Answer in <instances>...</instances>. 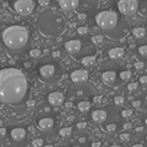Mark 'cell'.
<instances>
[{
  "label": "cell",
  "instance_id": "6da1fadb",
  "mask_svg": "<svg viewBox=\"0 0 147 147\" xmlns=\"http://www.w3.org/2000/svg\"><path fill=\"white\" fill-rule=\"evenodd\" d=\"M31 95L29 83L24 73L17 68L0 70V103L10 107H22Z\"/></svg>",
  "mask_w": 147,
  "mask_h": 147
},
{
  "label": "cell",
  "instance_id": "7a4b0ae2",
  "mask_svg": "<svg viewBox=\"0 0 147 147\" xmlns=\"http://www.w3.org/2000/svg\"><path fill=\"white\" fill-rule=\"evenodd\" d=\"M95 20L102 33L113 40L126 38L132 30L131 22L127 16L118 9H103L96 15Z\"/></svg>",
  "mask_w": 147,
  "mask_h": 147
},
{
  "label": "cell",
  "instance_id": "3957f363",
  "mask_svg": "<svg viewBox=\"0 0 147 147\" xmlns=\"http://www.w3.org/2000/svg\"><path fill=\"white\" fill-rule=\"evenodd\" d=\"M2 41L6 53L13 58H20L30 51L32 41L28 29L21 25H10L2 33Z\"/></svg>",
  "mask_w": 147,
  "mask_h": 147
},
{
  "label": "cell",
  "instance_id": "277c9868",
  "mask_svg": "<svg viewBox=\"0 0 147 147\" xmlns=\"http://www.w3.org/2000/svg\"><path fill=\"white\" fill-rule=\"evenodd\" d=\"M101 80L111 88H120L132 78V72L127 63L121 59L104 60L99 69Z\"/></svg>",
  "mask_w": 147,
  "mask_h": 147
},
{
  "label": "cell",
  "instance_id": "5b68a950",
  "mask_svg": "<svg viewBox=\"0 0 147 147\" xmlns=\"http://www.w3.org/2000/svg\"><path fill=\"white\" fill-rule=\"evenodd\" d=\"M36 26L38 32L43 37L56 39L65 32L67 22L65 16L61 12L47 9L39 14Z\"/></svg>",
  "mask_w": 147,
  "mask_h": 147
},
{
  "label": "cell",
  "instance_id": "8992f818",
  "mask_svg": "<svg viewBox=\"0 0 147 147\" xmlns=\"http://www.w3.org/2000/svg\"><path fill=\"white\" fill-rule=\"evenodd\" d=\"M34 68L39 80L47 85L59 83L65 74L64 64L53 55L41 57L36 62Z\"/></svg>",
  "mask_w": 147,
  "mask_h": 147
},
{
  "label": "cell",
  "instance_id": "52a82bcc",
  "mask_svg": "<svg viewBox=\"0 0 147 147\" xmlns=\"http://www.w3.org/2000/svg\"><path fill=\"white\" fill-rule=\"evenodd\" d=\"M34 121L36 127L46 134L55 131L61 123V115L58 111L54 110L48 102L40 103L34 110Z\"/></svg>",
  "mask_w": 147,
  "mask_h": 147
},
{
  "label": "cell",
  "instance_id": "ba28073f",
  "mask_svg": "<svg viewBox=\"0 0 147 147\" xmlns=\"http://www.w3.org/2000/svg\"><path fill=\"white\" fill-rule=\"evenodd\" d=\"M65 48L69 55L76 61L81 60L89 56H96L97 53L96 45L87 34H78L65 43Z\"/></svg>",
  "mask_w": 147,
  "mask_h": 147
},
{
  "label": "cell",
  "instance_id": "9c48e42d",
  "mask_svg": "<svg viewBox=\"0 0 147 147\" xmlns=\"http://www.w3.org/2000/svg\"><path fill=\"white\" fill-rule=\"evenodd\" d=\"M5 134L0 139L5 146L22 147L29 145L30 134L27 127L20 123H10L5 127Z\"/></svg>",
  "mask_w": 147,
  "mask_h": 147
},
{
  "label": "cell",
  "instance_id": "30bf717a",
  "mask_svg": "<svg viewBox=\"0 0 147 147\" xmlns=\"http://www.w3.org/2000/svg\"><path fill=\"white\" fill-rule=\"evenodd\" d=\"M96 88L87 81L81 83H73L66 92V98L73 104H77L80 101H91L96 95Z\"/></svg>",
  "mask_w": 147,
  "mask_h": 147
},
{
  "label": "cell",
  "instance_id": "8fae6325",
  "mask_svg": "<svg viewBox=\"0 0 147 147\" xmlns=\"http://www.w3.org/2000/svg\"><path fill=\"white\" fill-rule=\"evenodd\" d=\"M92 121L98 124L100 127L109 122L117 121L118 120V110L115 106L108 105L103 108L95 109L91 113Z\"/></svg>",
  "mask_w": 147,
  "mask_h": 147
},
{
  "label": "cell",
  "instance_id": "7c38bea8",
  "mask_svg": "<svg viewBox=\"0 0 147 147\" xmlns=\"http://www.w3.org/2000/svg\"><path fill=\"white\" fill-rule=\"evenodd\" d=\"M9 9L22 16H28L34 9L36 0H5Z\"/></svg>",
  "mask_w": 147,
  "mask_h": 147
},
{
  "label": "cell",
  "instance_id": "4fadbf2b",
  "mask_svg": "<svg viewBox=\"0 0 147 147\" xmlns=\"http://www.w3.org/2000/svg\"><path fill=\"white\" fill-rule=\"evenodd\" d=\"M92 137V134L85 128H77L68 137V142L72 146H84L90 145Z\"/></svg>",
  "mask_w": 147,
  "mask_h": 147
},
{
  "label": "cell",
  "instance_id": "5bb4252c",
  "mask_svg": "<svg viewBox=\"0 0 147 147\" xmlns=\"http://www.w3.org/2000/svg\"><path fill=\"white\" fill-rule=\"evenodd\" d=\"M100 6V0H79L75 12L82 16H90L95 14Z\"/></svg>",
  "mask_w": 147,
  "mask_h": 147
},
{
  "label": "cell",
  "instance_id": "9a60e30c",
  "mask_svg": "<svg viewBox=\"0 0 147 147\" xmlns=\"http://www.w3.org/2000/svg\"><path fill=\"white\" fill-rule=\"evenodd\" d=\"M118 10L126 16L134 15L138 10L137 0H119L117 3Z\"/></svg>",
  "mask_w": 147,
  "mask_h": 147
},
{
  "label": "cell",
  "instance_id": "2e32d148",
  "mask_svg": "<svg viewBox=\"0 0 147 147\" xmlns=\"http://www.w3.org/2000/svg\"><path fill=\"white\" fill-rule=\"evenodd\" d=\"M134 47L136 53L140 58L147 59V35L142 39L136 40Z\"/></svg>",
  "mask_w": 147,
  "mask_h": 147
},
{
  "label": "cell",
  "instance_id": "e0dca14e",
  "mask_svg": "<svg viewBox=\"0 0 147 147\" xmlns=\"http://www.w3.org/2000/svg\"><path fill=\"white\" fill-rule=\"evenodd\" d=\"M47 102L54 108L59 107L64 103L65 96L59 91H53L47 96Z\"/></svg>",
  "mask_w": 147,
  "mask_h": 147
},
{
  "label": "cell",
  "instance_id": "ac0fdd59",
  "mask_svg": "<svg viewBox=\"0 0 147 147\" xmlns=\"http://www.w3.org/2000/svg\"><path fill=\"white\" fill-rule=\"evenodd\" d=\"M71 80L73 83H81V82H85L88 80L89 74L87 71L83 70V69H78L75 70L71 73Z\"/></svg>",
  "mask_w": 147,
  "mask_h": 147
},
{
  "label": "cell",
  "instance_id": "d6986e66",
  "mask_svg": "<svg viewBox=\"0 0 147 147\" xmlns=\"http://www.w3.org/2000/svg\"><path fill=\"white\" fill-rule=\"evenodd\" d=\"M134 146H147V133H137L132 138Z\"/></svg>",
  "mask_w": 147,
  "mask_h": 147
},
{
  "label": "cell",
  "instance_id": "ffe728a7",
  "mask_svg": "<svg viewBox=\"0 0 147 147\" xmlns=\"http://www.w3.org/2000/svg\"><path fill=\"white\" fill-rule=\"evenodd\" d=\"M79 0H59L60 8L65 11H75Z\"/></svg>",
  "mask_w": 147,
  "mask_h": 147
},
{
  "label": "cell",
  "instance_id": "44dd1931",
  "mask_svg": "<svg viewBox=\"0 0 147 147\" xmlns=\"http://www.w3.org/2000/svg\"><path fill=\"white\" fill-rule=\"evenodd\" d=\"M101 127L107 134H115L119 129V123L117 121L109 122V123H107L105 125L101 126Z\"/></svg>",
  "mask_w": 147,
  "mask_h": 147
},
{
  "label": "cell",
  "instance_id": "7402d4cb",
  "mask_svg": "<svg viewBox=\"0 0 147 147\" xmlns=\"http://www.w3.org/2000/svg\"><path fill=\"white\" fill-rule=\"evenodd\" d=\"M125 54V51L122 47H114L109 51V57L110 59H121Z\"/></svg>",
  "mask_w": 147,
  "mask_h": 147
},
{
  "label": "cell",
  "instance_id": "603a6c76",
  "mask_svg": "<svg viewBox=\"0 0 147 147\" xmlns=\"http://www.w3.org/2000/svg\"><path fill=\"white\" fill-rule=\"evenodd\" d=\"M76 106L81 113H87L91 108V101L90 100L80 101L76 104Z\"/></svg>",
  "mask_w": 147,
  "mask_h": 147
},
{
  "label": "cell",
  "instance_id": "cb8c5ba5",
  "mask_svg": "<svg viewBox=\"0 0 147 147\" xmlns=\"http://www.w3.org/2000/svg\"><path fill=\"white\" fill-rule=\"evenodd\" d=\"M138 10L137 12L144 17H147V0H137Z\"/></svg>",
  "mask_w": 147,
  "mask_h": 147
},
{
  "label": "cell",
  "instance_id": "d4e9b609",
  "mask_svg": "<svg viewBox=\"0 0 147 147\" xmlns=\"http://www.w3.org/2000/svg\"><path fill=\"white\" fill-rule=\"evenodd\" d=\"M132 32H133V35L136 38V40L142 39L147 35L146 29L144 28H141V27H136V28H133Z\"/></svg>",
  "mask_w": 147,
  "mask_h": 147
},
{
  "label": "cell",
  "instance_id": "484cf974",
  "mask_svg": "<svg viewBox=\"0 0 147 147\" xmlns=\"http://www.w3.org/2000/svg\"><path fill=\"white\" fill-rule=\"evenodd\" d=\"M83 66L86 67V68H90L91 66H93L96 63V56H89L86 57L84 59H83L80 62Z\"/></svg>",
  "mask_w": 147,
  "mask_h": 147
},
{
  "label": "cell",
  "instance_id": "4316f807",
  "mask_svg": "<svg viewBox=\"0 0 147 147\" xmlns=\"http://www.w3.org/2000/svg\"><path fill=\"white\" fill-rule=\"evenodd\" d=\"M71 132L72 131H71V128H69V127H64V128H61L59 130V134H60V136H62L64 138H68L71 135Z\"/></svg>",
  "mask_w": 147,
  "mask_h": 147
},
{
  "label": "cell",
  "instance_id": "83f0119b",
  "mask_svg": "<svg viewBox=\"0 0 147 147\" xmlns=\"http://www.w3.org/2000/svg\"><path fill=\"white\" fill-rule=\"evenodd\" d=\"M125 102V98L123 96H118L116 97H115L114 99V103L115 106H121Z\"/></svg>",
  "mask_w": 147,
  "mask_h": 147
},
{
  "label": "cell",
  "instance_id": "f1b7e54d",
  "mask_svg": "<svg viewBox=\"0 0 147 147\" xmlns=\"http://www.w3.org/2000/svg\"><path fill=\"white\" fill-rule=\"evenodd\" d=\"M31 145L34 147L42 146L44 145V141H43V140H42V139H35V140H32Z\"/></svg>",
  "mask_w": 147,
  "mask_h": 147
},
{
  "label": "cell",
  "instance_id": "f546056e",
  "mask_svg": "<svg viewBox=\"0 0 147 147\" xmlns=\"http://www.w3.org/2000/svg\"><path fill=\"white\" fill-rule=\"evenodd\" d=\"M78 34L85 35V34H88L89 29L86 27H80V28H78Z\"/></svg>",
  "mask_w": 147,
  "mask_h": 147
},
{
  "label": "cell",
  "instance_id": "4dcf8cb0",
  "mask_svg": "<svg viewBox=\"0 0 147 147\" xmlns=\"http://www.w3.org/2000/svg\"><path fill=\"white\" fill-rule=\"evenodd\" d=\"M121 116L123 118H128V117H130L133 115V111L130 110V109H125V110H123L121 112Z\"/></svg>",
  "mask_w": 147,
  "mask_h": 147
},
{
  "label": "cell",
  "instance_id": "1f68e13d",
  "mask_svg": "<svg viewBox=\"0 0 147 147\" xmlns=\"http://www.w3.org/2000/svg\"><path fill=\"white\" fill-rule=\"evenodd\" d=\"M92 39V40H93V42L96 44V45H98V44H100L102 41V37L101 36V35H96V36H94V37H92L91 38Z\"/></svg>",
  "mask_w": 147,
  "mask_h": 147
},
{
  "label": "cell",
  "instance_id": "d6a6232c",
  "mask_svg": "<svg viewBox=\"0 0 147 147\" xmlns=\"http://www.w3.org/2000/svg\"><path fill=\"white\" fill-rule=\"evenodd\" d=\"M144 66H145V64L142 61H138L134 64V67L137 70H142L144 68Z\"/></svg>",
  "mask_w": 147,
  "mask_h": 147
},
{
  "label": "cell",
  "instance_id": "836d02e7",
  "mask_svg": "<svg viewBox=\"0 0 147 147\" xmlns=\"http://www.w3.org/2000/svg\"><path fill=\"white\" fill-rule=\"evenodd\" d=\"M119 138L121 139V140L126 141V140H128V139L130 138V135L129 134H121Z\"/></svg>",
  "mask_w": 147,
  "mask_h": 147
},
{
  "label": "cell",
  "instance_id": "e575fe53",
  "mask_svg": "<svg viewBox=\"0 0 147 147\" xmlns=\"http://www.w3.org/2000/svg\"><path fill=\"white\" fill-rule=\"evenodd\" d=\"M30 55H31V57H33V58H36V57H38L39 55H40V51L39 50H37V49H34V50H31L30 51Z\"/></svg>",
  "mask_w": 147,
  "mask_h": 147
},
{
  "label": "cell",
  "instance_id": "d590c367",
  "mask_svg": "<svg viewBox=\"0 0 147 147\" xmlns=\"http://www.w3.org/2000/svg\"><path fill=\"white\" fill-rule=\"evenodd\" d=\"M137 88H138V84H136V83L130 84H128V86H127V89H128L129 90H131V91L135 90Z\"/></svg>",
  "mask_w": 147,
  "mask_h": 147
},
{
  "label": "cell",
  "instance_id": "8d00e7d4",
  "mask_svg": "<svg viewBox=\"0 0 147 147\" xmlns=\"http://www.w3.org/2000/svg\"><path fill=\"white\" fill-rule=\"evenodd\" d=\"M132 105H133L134 108H139L140 106H141V101H140V100L134 101V102H132Z\"/></svg>",
  "mask_w": 147,
  "mask_h": 147
},
{
  "label": "cell",
  "instance_id": "74e56055",
  "mask_svg": "<svg viewBox=\"0 0 147 147\" xmlns=\"http://www.w3.org/2000/svg\"><path fill=\"white\" fill-rule=\"evenodd\" d=\"M140 82L142 84H147V76H142L140 78Z\"/></svg>",
  "mask_w": 147,
  "mask_h": 147
},
{
  "label": "cell",
  "instance_id": "f35d334b",
  "mask_svg": "<svg viewBox=\"0 0 147 147\" xmlns=\"http://www.w3.org/2000/svg\"><path fill=\"white\" fill-rule=\"evenodd\" d=\"M39 2L41 6H47L49 4V0H40Z\"/></svg>",
  "mask_w": 147,
  "mask_h": 147
},
{
  "label": "cell",
  "instance_id": "ab89813d",
  "mask_svg": "<svg viewBox=\"0 0 147 147\" xmlns=\"http://www.w3.org/2000/svg\"><path fill=\"white\" fill-rule=\"evenodd\" d=\"M5 132H6V130H5V127H1V128H0V139H1V138H3V137L4 136Z\"/></svg>",
  "mask_w": 147,
  "mask_h": 147
},
{
  "label": "cell",
  "instance_id": "60d3db41",
  "mask_svg": "<svg viewBox=\"0 0 147 147\" xmlns=\"http://www.w3.org/2000/svg\"><path fill=\"white\" fill-rule=\"evenodd\" d=\"M86 127V123L85 122H80L78 124H77V127L78 128H85Z\"/></svg>",
  "mask_w": 147,
  "mask_h": 147
},
{
  "label": "cell",
  "instance_id": "b9f144b4",
  "mask_svg": "<svg viewBox=\"0 0 147 147\" xmlns=\"http://www.w3.org/2000/svg\"><path fill=\"white\" fill-rule=\"evenodd\" d=\"M123 127H123L124 129H126V130H129V129H131V128H132V124L128 122V123L124 124V125H123Z\"/></svg>",
  "mask_w": 147,
  "mask_h": 147
},
{
  "label": "cell",
  "instance_id": "7bdbcfd3",
  "mask_svg": "<svg viewBox=\"0 0 147 147\" xmlns=\"http://www.w3.org/2000/svg\"><path fill=\"white\" fill-rule=\"evenodd\" d=\"M100 146H101V143H100V142H93V143L91 144V146L94 147Z\"/></svg>",
  "mask_w": 147,
  "mask_h": 147
},
{
  "label": "cell",
  "instance_id": "ee69618b",
  "mask_svg": "<svg viewBox=\"0 0 147 147\" xmlns=\"http://www.w3.org/2000/svg\"><path fill=\"white\" fill-rule=\"evenodd\" d=\"M143 131V127H137L136 128V133H140Z\"/></svg>",
  "mask_w": 147,
  "mask_h": 147
},
{
  "label": "cell",
  "instance_id": "f6af8a7d",
  "mask_svg": "<svg viewBox=\"0 0 147 147\" xmlns=\"http://www.w3.org/2000/svg\"><path fill=\"white\" fill-rule=\"evenodd\" d=\"M145 123H146V125L147 126V116L145 118Z\"/></svg>",
  "mask_w": 147,
  "mask_h": 147
},
{
  "label": "cell",
  "instance_id": "bcb514c9",
  "mask_svg": "<svg viewBox=\"0 0 147 147\" xmlns=\"http://www.w3.org/2000/svg\"><path fill=\"white\" fill-rule=\"evenodd\" d=\"M1 25H2V18H1V16H0V28H1Z\"/></svg>",
  "mask_w": 147,
  "mask_h": 147
},
{
  "label": "cell",
  "instance_id": "7dc6e473",
  "mask_svg": "<svg viewBox=\"0 0 147 147\" xmlns=\"http://www.w3.org/2000/svg\"><path fill=\"white\" fill-rule=\"evenodd\" d=\"M1 69H2V63L0 62V70H1Z\"/></svg>",
  "mask_w": 147,
  "mask_h": 147
}]
</instances>
